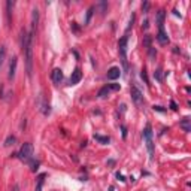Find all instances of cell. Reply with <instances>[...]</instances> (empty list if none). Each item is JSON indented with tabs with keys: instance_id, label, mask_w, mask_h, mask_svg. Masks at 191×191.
I'll list each match as a JSON object with an SVG mask.
<instances>
[{
	"instance_id": "17",
	"label": "cell",
	"mask_w": 191,
	"mask_h": 191,
	"mask_svg": "<svg viewBox=\"0 0 191 191\" xmlns=\"http://www.w3.org/2000/svg\"><path fill=\"white\" fill-rule=\"evenodd\" d=\"M16 142V137L15 136H8L6 141H5V146H11V145H15Z\"/></svg>"
},
{
	"instance_id": "28",
	"label": "cell",
	"mask_w": 191,
	"mask_h": 191,
	"mask_svg": "<svg viewBox=\"0 0 191 191\" xmlns=\"http://www.w3.org/2000/svg\"><path fill=\"white\" fill-rule=\"evenodd\" d=\"M154 111H157V112H166V109H164L163 106H154Z\"/></svg>"
},
{
	"instance_id": "1",
	"label": "cell",
	"mask_w": 191,
	"mask_h": 191,
	"mask_svg": "<svg viewBox=\"0 0 191 191\" xmlns=\"http://www.w3.org/2000/svg\"><path fill=\"white\" fill-rule=\"evenodd\" d=\"M21 43H23V51L25 53V72H27V76L31 78L33 73V36L34 31H23L21 34Z\"/></svg>"
},
{
	"instance_id": "23",
	"label": "cell",
	"mask_w": 191,
	"mask_h": 191,
	"mask_svg": "<svg viewBox=\"0 0 191 191\" xmlns=\"http://www.w3.org/2000/svg\"><path fill=\"white\" fill-rule=\"evenodd\" d=\"M109 91H118L119 90V84H109Z\"/></svg>"
},
{
	"instance_id": "13",
	"label": "cell",
	"mask_w": 191,
	"mask_h": 191,
	"mask_svg": "<svg viewBox=\"0 0 191 191\" xmlns=\"http://www.w3.org/2000/svg\"><path fill=\"white\" fill-rule=\"evenodd\" d=\"M164 16H166V12H164L163 9H160L157 12V24H158V27H164Z\"/></svg>"
},
{
	"instance_id": "24",
	"label": "cell",
	"mask_w": 191,
	"mask_h": 191,
	"mask_svg": "<svg viewBox=\"0 0 191 191\" xmlns=\"http://www.w3.org/2000/svg\"><path fill=\"white\" fill-rule=\"evenodd\" d=\"M141 76H142V79L145 81V84H148V85H149V81H148V76H146V70H145V69H143V70H142V73H141Z\"/></svg>"
},
{
	"instance_id": "14",
	"label": "cell",
	"mask_w": 191,
	"mask_h": 191,
	"mask_svg": "<svg viewBox=\"0 0 191 191\" xmlns=\"http://www.w3.org/2000/svg\"><path fill=\"white\" fill-rule=\"evenodd\" d=\"M5 58H6V46H0V67L5 63Z\"/></svg>"
},
{
	"instance_id": "19",
	"label": "cell",
	"mask_w": 191,
	"mask_h": 191,
	"mask_svg": "<svg viewBox=\"0 0 191 191\" xmlns=\"http://www.w3.org/2000/svg\"><path fill=\"white\" fill-rule=\"evenodd\" d=\"M14 2L12 0H9V2L6 3V8H8V18H9V21H11V12H12V8H14Z\"/></svg>"
},
{
	"instance_id": "20",
	"label": "cell",
	"mask_w": 191,
	"mask_h": 191,
	"mask_svg": "<svg viewBox=\"0 0 191 191\" xmlns=\"http://www.w3.org/2000/svg\"><path fill=\"white\" fill-rule=\"evenodd\" d=\"M93 12H94V6H91L90 9H88V12H87V16H85V24H88V23H90L91 16H93Z\"/></svg>"
},
{
	"instance_id": "2",
	"label": "cell",
	"mask_w": 191,
	"mask_h": 191,
	"mask_svg": "<svg viewBox=\"0 0 191 191\" xmlns=\"http://www.w3.org/2000/svg\"><path fill=\"white\" fill-rule=\"evenodd\" d=\"M143 141L146 143V148H148L149 157L152 160L154 158V142H152V128H151V124H146V127L143 130Z\"/></svg>"
},
{
	"instance_id": "3",
	"label": "cell",
	"mask_w": 191,
	"mask_h": 191,
	"mask_svg": "<svg viewBox=\"0 0 191 191\" xmlns=\"http://www.w3.org/2000/svg\"><path fill=\"white\" fill-rule=\"evenodd\" d=\"M16 157H20L21 160H29L31 155H33V145L29 143V142H25L23 146H21V149L18 154H15Z\"/></svg>"
},
{
	"instance_id": "10",
	"label": "cell",
	"mask_w": 191,
	"mask_h": 191,
	"mask_svg": "<svg viewBox=\"0 0 191 191\" xmlns=\"http://www.w3.org/2000/svg\"><path fill=\"white\" fill-rule=\"evenodd\" d=\"M16 64H18V58L14 57L12 61H11V64H9V75H8V78H9V79H14L15 72H16Z\"/></svg>"
},
{
	"instance_id": "31",
	"label": "cell",
	"mask_w": 191,
	"mask_h": 191,
	"mask_svg": "<svg viewBox=\"0 0 191 191\" xmlns=\"http://www.w3.org/2000/svg\"><path fill=\"white\" fill-rule=\"evenodd\" d=\"M38 167H39V163L36 161V163H33V167H31V172H36L38 170Z\"/></svg>"
},
{
	"instance_id": "8",
	"label": "cell",
	"mask_w": 191,
	"mask_h": 191,
	"mask_svg": "<svg viewBox=\"0 0 191 191\" xmlns=\"http://www.w3.org/2000/svg\"><path fill=\"white\" fill-rule=\"evenodd\" d=\"M119 75H121V69L119 67H111L109 70H108V79L109 81H115V79H118L119 78Z\"/></svg>"
},
{
	"instance_id": "16",
	"label": "cell",
	"mask_w": 191,
	"mask_h": 191,
	"mask_svg": "<svg viewBox=\"0 0 191 191\" xmlns=\"http://www.w3.org/2000/svg\"><path fill=\"white\" fill-rule=\"evenodd\" d=\"M108 94H109V87H108V85H105L103 88H100V91H99V94H97V96L103 99V97H106Z\"/></svg>"
},
{
	"instance_id": "11",
	"label": "cell",
	"mask_w": 191,
	"mask_h": 191,
	"mask_svg": "<svg viewBox=\"0 0 191 191\" xmlns=\"http://www.w3.org/2000/svg\"><path fill=\"white\" fill-rule=\"evenodd\" d=\"M38 23H39V11L38 9H33L31 11V31H34Z\"/></svg>"
},
{
	"instance_id": "7",
	"label": "cell",
	"mask_w": 191,
	"mask_h": 191,
	"mask_svg": "<svg viewBox=\"0 0 191 191\" xmlns=\"http://www.w3.org/2000/svg\"><path fill=\"white\" fill-rule=\"evenodd\" d=\"M82 79V72H81V69H75V70L72 72V76H70V85H76V84H79V81Z\"/></svg>"
},
{
	"instance_id": "4",
	"label": "cell",
	"mask_w": 191,
	"mask_h": 191,
	"mask_svg": "<svg viewBox=\"0 0 191 191\" xmlns=\"http://www.w3.org/2000/svg\"><path fill=\"white\" fill-rule=\"evenodd\" d=\"M127 40L128 38L124 36L123 39H119L118 42V51H119V55L123 58V63H124V67H127V60H126V51H127Z\"/></svg>"
},
{
	"instance_id": "29",
	"label": "cell",
	"mask_w": 191,
	"mask_h": 191,
	"mask_svg": "<svg viewBox=\"0 0 191 191\" xmlns=\"http://www.w3.org/2000/svg\"><path fill=\"white\" fill-rule=\"evenodd\" d=\"M148 27H149V23H148V20H145V21H143V24H142V29H145V30H146Z\"/></svg>"
},
{
	"instance_id": "27",
	"label": "cell",
	"mask_w": 191,
	"mask_h": 191,
	"mask_svg": "<svg viewBox=\"0 0 191 191\" xmlns=\"http://www.w3.org/2000/svg\"><path fill=\"white\" fill-rule=\"evenodd\" d=\"M133 23H134V15H132V18H130V23H128V27H127V31L132 29V25H133Z\"/></svg>"
},
{
	"instance_id": "5",
	"label": "cell",
	"mask_w": 191,
	"mask_h": 191,
	"mask_svg": "<svg viewBox=\"0 0 191 191\" xmlns=\"http://www.w3.org/2000/svg\"><path fill=\"white\" fill-rule=\"evenodd\" d=\"M132 99L136 105H142L143 103V96H142L141 90L136 88V87H132Z\"/></svg>"
},
{
	"instance_id": "21",
	"label": "cell",
	"mask_w": 191,
	"mask_h": 191,
	"mask_svg": "<svg viewBox=\"0 0 191 191\" xmlns=\"http://www.w3.org/2000/svg\"><path fill=\"white\" fill-rule=\"evenodd\" d=\"M43 179H45V175H40L38 178V187H36V191H40L42 190V185H43Z\"/></svg>"
},
{
	"instance_id": "22",
	"label": "cell",
	"mask_w": 191,
	"mask_h": 191,
	"mask_svg": "<svg viewBox=\"0 0 191 191\" xmlns=\"http://www.w3.org/2000/svg\"><path fill=\"white\" fill-rule=\"evenodd\" d=\"M151 36L149 34H146V36L143 38V46H146V48H151Z\"/></svg>"
},
{
	"instance_id": "34",
	"label": "cell",
	"mask_w": 191,
	"mask_h": 191,
	"mask_svg": "<svg viewBox=\"0 0 191 191\" xmlns=\"http://www.w3.org/2000/svg\"><path fill=\"white\" fill-rule=\"evenodd\" d=\"M173 14H175V15H176V16H179V18H181V14H179V12H178V11H176V9H175V11H173Z\"/></svg>"
},
{
	"instance_id": "33",
	"label": "cell",
	"mask_w": 191,
	"mask_h": 191,
	"mask_svg": "<svg viewBox=\"0 0 191 191\" xmlns=\"http://www.w3.org/2000/svg\"><path fill=\"white\" fill-rule=\"evenodd\" d=\"M117 178H118L119 181H123V182L126 181V179H124V176H123V175H121V173H117Z\"/></svg>"
},
{
	"instance_id": "18",
	"label": "cell",
	"mask_w": 191,
	"mask_h": 191,
	"mask_svg": "<svg viewBox=\"0 0 191 191\" xmlns=\"http://www.w3.org/2000/svg\"><path fill=\"white\" fill-rule=\"evenodd\" d=\"M154 78H155V79H157L158 82L163 81V70H161V69H157V70L154 72Z\"/></svg>"
},
{
	"instance_id": "9",
	"label": "cell",
	"mask_w": 191,
	"mask_h": 191,
	"mask_svg": "<svg viewBox=\"0 0 191 191\" xmlns=\"http://www.w3.org/2000/svg\"><path fill=\"white\" fill-rule=\"evenodd\" d=\"M51 78H53V81H54V84H60L63 81V72H61V69H54L53 70V73H51Z\"/></svg>"
},
{
	"instance_id": "32",
	"label": "cell",
	"mask_w": 191,
	"mask_h": 191,
	"mask_svg": "<svg viewBox=\"0 0 191 191\" xmlns=\"http://www.w3.org/2000/svg\"><path fill=\"white\" fill-rule=\"evenodd\" d=\"M170 108H172L173 111H176V109H178V106H176V103H175V102H173V100L170 102Z\"/></svg>"
},
{
	"instance_id": "25",
	"label": "cell",
	"mask_w": 191,
	"mask_h": 191,
	"mask_svg": "<svg viewBox=\"0 0 191 191\" xmlns=\"http://www.w3.org/2000/svg\"><path fill=\"white\" fill-rule=\"evenodd\" d=\"M148 9H149V2H145V3L142 5V12L146 14V12H148Z\"/></svg>"
},
{
	"instance_id": "26",
	"label": "cell",
	"mask_w": 191,
	"mask_h": 191,
	"mask_svg": "<svg viewBox=\"0 0 191 191\" xmlns=\"http://www.w3.org/2000/svg\"><path fill=\"white\" fill-rule=\"evenodd\" d=\"M148 49H149V57H151V58H154V57H155V54H157V51H155L152 46H151V48H148Z\"/></svg>"
},
{
	"instance_id": "12",
	"label": "cell",
	"mask_w": 191,
	"mask_h": 191,
	"mask_svg": "<svg viewBox=\"0 0 191 191\" xmlns=\"http://www.w3.org/2000/svg\"><path fill=\"white\" fill-rule=\"evenodd\" d=\"M190 123H191V119L188 118V117H185L184 119L179 123V126H181V128L184 130L185 133H190V130H191V126H190Z\"/></svg>"
},
{
	"instance_id": "6",
	"label": "cell",
	"mask_w": 191,
	"mask_h": 191,
	"mask_svg": "<svg viewBox=\"0 0 191 191\" xmlns=\"http://www.w3.org/2000/svg\"><path fill=\"white\" fill-rule=\"evenodd\" d=\"M157 40L160 45H166V43H169V36L166 30H164V27H158V34H157Z\"/></svg>"
},
{
	"instance_id": "15",
	"label": "cell",
	"mask_w": 191,
	"mask_h": 191,
	"mask_svg": "<svg viewBox=\"0 0 191 191\" xmlns=\"http://www.w3.org/2000/svg\"><path fill=\"white\" fill-rule=\"evenodd\" d=\"M94 139L99 141L100 143H109V137L108 136H100V134H94Z\"/></svg>"
},
{
	"instance_id": "30",
	"label": "cell",
	"mask_w": 191,
	"mask_h": 191,
	"mask_svg": "<svg viewBox=\"0 0 191 191\" xmlns=\"http://www.w3.org/2000/svg\"><path fill=\"white\" fill-rule=\"evenodd\" d=\"M121 130H123V137L126 139V137H127V128H126L124 126H121Z\"/></svg>"
}]
</instances>
